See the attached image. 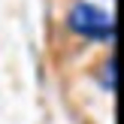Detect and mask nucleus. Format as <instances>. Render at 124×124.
Returning a JSON list of instances; mask_svg holds the SVG:
<instances>
[{
  "instance_id": "obj_2",
  "label": "nucleus",
  "mask_w": 124,
  "mask_h": 124,
  "mask_svg": "<svg viewBox=\"0 0 124 124\" xmlns=\"http://www.w3.org/2000/svg\"><path fill=\"white\" fill-rule=\"evenodd\" d=\"M106 88H115V61H109V67H106Z\"/></svg>"
},
{
  "instance_id": "obj_1",
  "label": "nucleus",
  "mask_w": 124,
  "mask_h": 124,
  "mask_svg": "<svg viewBox=\"0 0 124 124\" xmlns=\"http://www.w3.org/2000/svg\"><path fill=\"white\" fill-rule=\"evenodd\" d=\"M70 27L85 39H112L115 36V21L94 3H76L70 9Z\"/></svg>"
}]
</instances>
